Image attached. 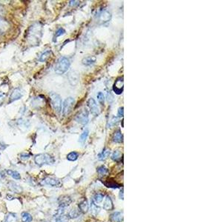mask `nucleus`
I'll use <instances>...</instances> for the list:
<instances>
[{
  "instance_id": "nucleus-18",
  "label": "nucleus",
  "mask_w": 198,
  "mask_h": 222,
  "mask_svg": "<svg viewBox=\"0 0 198 222\" xmlns=\"http://www.w3.org/2000/svg\"><path fill=\"white\" fill-rule=\"evenodd\" d=\"M71 200L70 198L68 196H65L61 199L60 206L62 207H64L68 206V205L71 204Z\"/></svg>"
},
{
  "instance_id": "nucleus-15",
  "label": "nucleus",
  "mask_w": 198,
  "mask_h": 222,
  "mask_svg": "<svg viewBox=\"0 0 198 222\" xmlns=\"http://www.w3.org/2000/svg\"><path fill=\"white\" fill-rule=\"evenodd\" d=\"M103 208L105 210H111L113 209V202H112L111 198L107 196L104 201Z\"/></svg>"
},
{
  "instance_id": "nucleus-6",
  "label": "nucleus",
  "mask_w": 198,
  "mask_h": 222,
  "mask_svg": "<svg viewBox=\"0 0 198 222\" xmlns=\"http://www.w3.org/2000/svg\"><path fill=\"white\" fill-rule=\"evenodd\" d=\"M88 105L89 108H90L91 114L94 115V116H97V115H99V113H100V109H99L97 104L94 98H90V99L88 101Z\"/></svg>"
},
{
  "instance_id": "nucleus-36",
  "label": "nucleus",
  "mask_w": 198,
  "mask_h": 222,
  "mask_svg": "<svg viewBox=\"0 0 198 222\" xmlns=\"http://www.w3.org/2000/svg\"><path fill=\"white\" fill-rule=\"evenodd\" d=\"M106 97H107V100H108V102H109V103H111V102L114 101V96L112 95V93L111 92H108L107 93V96H106Z\"/></svg>"
},
{
  "instance_id": "nucleus-27",
  "label": "nucleus",
  "mask_w": 198,
  "mask_h": 222,
  "mask_svg": "<svg viewBox=\"0 0 198 222\" xmlns=\"http://www.w3.org/2000/svg\"><path fill=\"white\" fill-rule=\"evenodd\" d=\"M111 158H112V159L114 160V161H119V160L121 158L120 152H119V151H118V150L114 151V152L113 155H112Z\"/></svg>"
},
{
  "instance_id": "nucleus-19",
  "label": "nucleus",
  "mask_w": 198,
  "mask_h": 222,
  "mask_svg": "<svg viewBox=\"0 0 198 222\" xmlns=\"http://www.w3.org/2000/svg\"><path fill=\"white\" fill-rule=\"evenodd\" d=\"M105 184L108 187H111V188L119 187L118 184L116 183L115 181H113L112 179H108V180H107L105 182Z\"/></svg>"
},
{
  "instance_id": "nucleus-7",
  "label": "nucleus",
  "mask_w": 198,
  "mask_h": 222,
  "mask_svg": "<svg viewBox=\"0 0 198 222\" xmlns=\"http://www.w3.org/2000/svg\"><path fill=\"white\" fill-rule=\"evenodd\" d=\"M123 77L119 78L116 81V82L114 85V91L117 94H121L123 91Z\"/></svg>"
},
{
  "instance_id": "nucleus-10",
  "label": "nucleus",
  "mask_w": 198,
  "mask_h": 222,
  "mask_svg": "<svg viewBox=\"0 0 198 222\" xmlns=\"http://www.w3.org/2000/svg\"><path fill=\"white\" fill-rule=\"evenodd\" d=\"M9 25L8 22L2 18H0V34H3L8 30Z\"/></svg>"
},
{
  "instance_id": "nucleus-31",
  "label": "nucleus",
  "mask_w": 198,
  "mask_h": 222,
  "mask_svg": "<svg viewBox=\"0 0 198 222\" xmlns=\"http://www.w3.org/2000/svg\"><path fill=\"white\" fill-rule=\"evenodd\" d=\"M97 100L101 104H104L105 102V96L104 94L102 92H99L97 94Z\"/></svg>"
},
{
  "instance_id": "nucleus-37",
  "label": "nucleus",
  "mask_w": 198,
  "mask_h": 222,
  "mask_svg": "<svg viewBox=\"0 0 198 222\" xmlns=\"http://www.w3.org/2000/svg\"><path fill=\"white\" fill-rule=\"evenodd\" d=\"M78 215H79V212H78L77 210H72L71 211L70 214H69V216H70L71 218H76L78 216Z\"/></svg>"
},
{
  "instance_id": "nucleus-11",
  "label": "nucleus",
  "mask_w": 198,
  "mask_h": 222,
  "mask_svg": "<svg viewBox=\"0 0 198 222\" xmlns=\"http://www.w3.org/2000/svg\"><path fill=\"white\" fill-rule=\"evenodd\" d=\"M96 60H97L96 57H93V56H89V57H86L84 58L83 61H82V62H83V64L84 65L88 66V65H91L94 64V63H95Z\"/></svg>"
},
{
  "instance_id": "nucleus-5",
  "label": "nucleus",
  "mask_w": 198,
  "mask_h": 222,
  "mask_svg": "<svg viewBox=\"0 0 198 222\" xmlns=\"http://www.w3.org/2000/svg\"><path fill=\"white\" fill-rule=\"evenodd\" d=\"M88 111L86 109V108H84V109L82 110L80 113H78L76 114L75 117V120L78 123H80V124H83V125H85V124H88V122L89 119H88Z\"/></svg>"
},
{
  "instance_id": "nucleus-16",
  "label": "nucleus",
  "mask_w": 198,
  "mask_h": 222,
  "mask_svg": "<svg viewBox=\"0 0 198 222\" xmlns=\"http://www.w3.org/2000/svg\"><path fill=\"white\" fill-rule=\"evenodd\" d=\"M45 182L47 184H48V185L52 186H58L59 184V181L53 178H47L45 180Z\"/></svg>"
},
{
  "instance_id": "nucleus-22",
  "label": "nucleus",
  "mask_w": 198,
  "mask_h": 222,
  "mask_svg": "<svg viewBox=\"0 0 198 222\" xmlns=\"http://www.w3.org/2000/svg\"><path fill=\"white\" fill-rule=\"evenodd\" d=\"M78 156H79V154H78L77 153L71 152V153H70L68 156H67V158H68V160H69V161H76V160L77 159Z\"/></svg>"
},
{
  "instance_id": "nucleus-29",
  "label": "nucleus",
  "mask_w": 198,
  "mask_h": 222,
  "mask_svg": "<svg viewBox=\"0 0 198 222\" xmlns=\"http://www.w3.org/2000/svg\"><path fill=\"white\" fill-rule=\"evenodd\" d=\"M11 186H12V187H11V190H12L13 191L16 192V193H20V192L22 191L21 188H20L19 186L17 185L16 184L12 182V183H11Z\"/></svg>"
},
{
  "instance_id": "nucleus-33",
  "label": "nucleus",
  "mask_w": 198,
  "mask_h": 222,
  "mask_svg": "<svg viewBox=\"0 0 198 222\" xmlns=\"http://www.w3.org/2000/svg\"><path fill=\"white\" fill-rule=\"evenodd\" d=\"M118 121H119V119L117 117H113L111 120L109 122V123H108V127H109V128H111V127H112V126H114L115 124L118 122Z\"/></svg>"
},
{
  "instance_id": "nucleus-14",
  "label": "nucleus",
  "mask_w": 198,
  "mask_h": 222,
  "mask_svg": "<svg viewBox=\"0 0 198 222\" xmlns=\"http://www.w3.org/2000/svg\"><path fill=\"white\" fill-rule=\"evenodd\" d=\"M123 136L122 133H121L120 130H117L114 133V134L113 141L116 143H120L123 141Z\"/></svg>"
},
{
  "instance_id": "nucleus-30",
  "label": "nucleus",
  "mask_w": 198,
  "mask_h": 222,
  "mask_svg": "<svg viewBox=\"0 0 198 222\" xmlns=\"http://www.w3.org/2000/svg\"><path fill=\"white\" fill-rule=\"evenodd\" d=\"M97 172L100 173V175H102V176H105V175H106L108 173V170L106 167L102 166V167H99V168L97 169Z\"/></svg>"
},
{
  "instance_id": "nucleus-4",
  "label": "nucleus",
  "mask_w": 198,
  "mask_h": 222,
  "mask_svg": "<svg viewBox=\"0 0 198 222\" xmlns=\"http://www.w3.org/2000/svg\"><path fill=\"white\" fill-rule=\"evenodd\" d=\"M74 103H75V100L73 97H68L63 102V107H62V113L63 115H68L71 113L72 111L73 107H74Z\"/></svg>"
},
{
  "instance_id": "nucleus-13",
  "label": "nucleus",
  "mask_w": 198,
  "mask_h": 222,
  "mask_svg": "<svg viewBox=\"0 0 198 222\" xmlns=\"http://www.w3.org/2000/svg\"><path fill=\"white\" fill-rule=\"evenodd\" d=\"M111 219L114 222H121L123 220V213L119 212H116L111 216Z\"/></svg>"
},
{
  "instance_id": "nucleus-35",
  "label": "nucleus",
  "mask_w": 198,
  "mask_h": 222,
  "mask_svg": "<svg viewBox=\"0 0 198 222\" xmlns=\"http://www.w3.org/2000/svg\"><path fill=\"white\" fill-rule=\"evenodd\" d=\"M65 33V31L63 28H59L57 30V31L56 32L55 34V37H58V36H60L62 35H63Z\"/></svg>"
},
{
  "instance_id": "nucleus-21",
  "label": "nucleus",
  "mask_w": 198,
  "mask_h": 222,
  "mask_svg": "<svg viewBox=\"0 0 198 222\" xmlns=\"http://www.w3.org/2000/svg\"><path fill=\"white\" fill-rule=\"evenodd\" d=\"M88 133H89L88 130V129L84 130V131L83 132V133L81 134V136H80V140H79L80 142H81V143L85 142V141H86L88 136Z\"/></svg>"
},
{
  "instance_id": "nucleus-3",
  "label": "nucleus",
  "mask_w": 198,
  "mask_h": 222,
  "mask_svg": "<svg viewBox=\"0 0 198 222\" xmlns=\"http://www.w3.org/2000/svg\"><path fill=\"white\" fill-rule=\"evenodd\" d=\"M50 102L54 111L56 112H60L62 109V99L61 97L55 93H51L50 94Z\"/></svg>"
},
{
  "instance_id": "nucleus-40",
  "label": "nucleus",
  "mask_w": 198,
  "mask_h": 222,
  "mask_svg": "<svg viewBox=\"0 0 198 222\" xmlns=\"http://www.w3.org/2000/svg\"><path fill=\"white\" fill-rule=\"evenodd\" d=\"M118 116L123 117V107H121L119 108L118 110Z\"/></svg>"
},
{
  "instance_id": "nucleus-28",
  "label": "nucleus",
  "mask_w": 198,
  "mask_h": 222,
  "mask_svg": "<svg viewBox=\"0 0 198 222\" xmlns=\"http://www.w3.org/2000/svg\"><path fill=\"white\" fill-rule=\"evenodd\" d=\"M110 153V151L108 150H105L103 152H102L99 155V159L100 160H104L108 157V155Z\"/></svg>"
},
{
  "instance_id": "nucleus-24",
  "label": "nucleus",
  "mask_w": 198,
  "mask_h": 222,
  "mask_svg": "<svg viewBox=\"0 0 198 222\" xmlns=\"http://www.w3.org/2000/svg\"><path fill=\"white\" fill-rule=\"evenodd\" d=\"M50 53H51V52H50V50H48V51L45 52L44 53H42V55H41L40 58L39 59V61H45L48 59V58H49Z\"/></svg>"
},
{
  "instance_id": "nucleus-1",
  "label": "nucleus",
  "mask_w": 198,
  "mask_h": 222,
  "mask_svg": "<svg viewBox=\"0 0 198 222\" xmlns=\"http://www.w3.org/2000/svg\"><path fill=\"white\" fill-rule=\"evenodd\" d=\"M70 65V60L68 58L64 57L59 58L55 65V72L59 75L65 73L68 71Z\"/></svg>"
},
{
  "instance_id": "nucleus-9",
  "label": "nucleus",
  "mask_w": 198,
  "mask_h": 222,
  "mask_svg": "<svg viewBox=\"0 0 198 222\" xmlns=\"http://www.w3.org/2000/svg\"><path fill=\"white\" fill-rule=\"evenodd\" d=\"M22 91L20 90V89L19 88L14 89L10 96V101H9V102L11 103V102H14V101L19 99V98H22Z\"/></svg>"
},
{
  "instance_id": "nucleus-25",
  "label": "nucleus",
  "mask_w": 198,
  "mask_h": 222,
  "mask_svg": "<svg viewBox=\"0 0 198 222\" xmlns=\"http://www.w3.org/2000/svg\"><path fill=\"white\" fill-rule=\"evenodd\" d=\"M18 219L16 215L10 213L6 217V222H17Z\"/></svg>"
},
{
  "instance_id": "nucleus-34",
  "label": "nucleus",
  "mask_w": 198,
  "mask_h": 222,
  "mask_svg": "<svg viewBox=\"0 0 198 222\" xmlns=\"http://www.w3.org/2000/svg\"><path fill=\"white\" fill-rule=\"evenodd\" d=\"M91 210H92V213L93 214H97L99 211H100V209H99L96 205L92 204H91Z\"/></svg>"
},
{
  "instance_id": "nucleus-17",
  "label": "nucleus",
  "mask_w": 198,
  "mask_h": 222,
  "mask_svg": "<svg viewBox=\"0 0 198 222\" xmlns=\"http://www.w3.org/2000/svg\"><path fill=\"white\" fill-rule=\"evenodd\" d=\"M7 173L9 175V176L12 177V178L16 179V180H19V179L21 178L20 174L18 172H16V171L8 170H7Z\"/></svg>"
},
{
  "instance_id": "nucleus-26",
  "label": "nucleus",
  "mask_w": 198,
  "mask_h": 222,
  "mask_svg": "<svg viewBox=\"0 0 198 222\" xmlns=\"http://www.w3.org/2000/svg\"><path fill=\"white\" fill-rule=\"evenodd\" d=\"M103 200V195L101 193H97L94 198V201L96 204H98L101 203Z\"/></svg>"
},
{
  "instance_id": "nucleus-38",
  "label": "nucleus",
  "mask_w": 198,
  "mask_h": 222,
  "mask_svg": "<svg viewBox=\"0 0 198 222\" xmlns=\"http://www.w3.org/2000/svg\"><path fill=\"white\" fill-rule=\"evenodd\" d=\"M5 93H0V105H1V104H2L4 101H5Z\"/></svg>"
},
{
  "instance_id": "nucleus-32",
  "label": "nucleus",
  "mask_w": 198,
  "mask_h": 222,
  "mask_svg": "<svg viewBox=\"0 0 198 222\" xmlns=\"http://www.w3.org/2000/svg\"><path fill=\"white\" fill-rule=\"evenodd\" d=\"M56 222H68V218L66 216L60 215L57 218Z\"/></svg>"
},
{
  "instance_id": "nucleus-20",
  "label": "nucleus",
  "mask_w": 198,
  "mask_h": 222,
  "mask_svg": "<svg viewBox=\"0 0 198 222\" xmlns=\"http://www.w3.org/2000/svg\"><path fill=\"white\" fill-rule=\"evenodd\" d=\"M79 207L80 210H81L82 212H86L88 211V204L87 201L84 200L83 201H82L79 205Z\"/></svg>"
},
{
  "instance_id": "nucleus-23",
  "label": "nucleus",
  "mask_w": 198,
  "mask_h": 222,
  "mask_svg": "<svg viewBox=\"0 0 198 222\" xmlns=\"http://www.w3.org/2000/svg\"><path fill=\"white\" fill-rule=\"evenodd\" d=\"M22 220L23 222H31L32 221V216L28 212H24L22 214Z\"/></svg>"
},
{
  "instance_id": "nucleus-39",
  "label": "nucleus",
  "mask_w": 198,
  "mask_h": 222,
  "mask_svg": "<svg viewBox=\"0 0 198 222\" xmlns=\"http://www.w3.org/2000/svg\"><path fill=\"white\" fill-rule=\"evenodd\" d=\"M69 5H70V6H72V7H75L76 6V5H79L80 2L79 1H70L69 2Z\"/></svg>"
},
{
  "instance_id": "nucleus-41",
  "label": "nucleus",
  "mask_w": 198,
  "mask_h": 222,
  "mask_svg": "<svg viewBox=\"0 0 198 222\" xmlns=\"http://www.w3.org/2000/svg\"><path fill=\"white\" fill-rule=\"evenodd\" d=\"M0 178H1V175H0Z\"/></svg>"
},
{
  "instance_id": "nucleus-2",
  "label": "nucleus",
  "mask_w": 198,
  "mask_h": 222,
  "mask_svg": "<svg viewBox=\"0 0 198 222\" xmlns=\"http://www.w3.org/2000/svg\"><path fill=\"white\" fill-rule=\"evenodd\" d=\"M34 161L37 165L42 166L43 165H52L54 162V159L48 154H39L36 156Z\"/></svg>"
},
{
  "instance_id": "nucleus-12",
  "label": "nucleus",
  "mask_w": 198,
  "mask_h": 222,
  "mask_svg": "<svg viewBox=\"0 0 198 222\" xmlns=\"http://www.w3.org/2000/svg\"><path fill=\"white\" fill-rule=\"evenodd\" d=\"M111 13L108 12L107 10H105L101 14V15L100 16V20L102 22H107L111 19Z\"/></svg>"
},
{
  "instance_id": "nucleus-8",
  "label": "nucleus",
  "mask_w": 198,
  "mask_h": 222,
  "mask_svg": "<svg viewBox=\"0 0 198 222\" xmlns=\"http://www.w3.org/2000/svg\"><path fill=\"white\" fill-rule=\"evenodd\" d=\"M68 79L70 83L71 84V85L74 86V85H77L78 82H79V80H80L79 74H78L77 72L75 71L71 72L68 75Z\"/></svg>"
}]
</instances>
